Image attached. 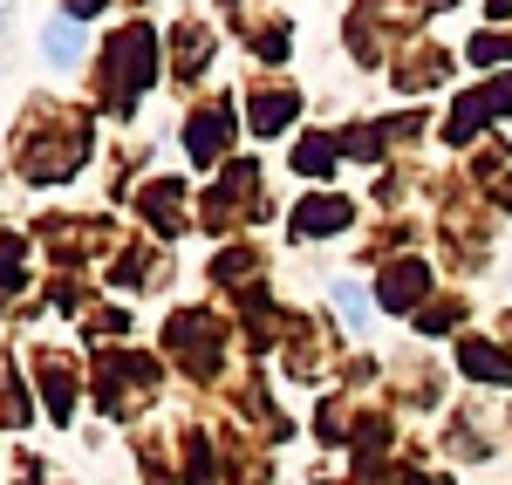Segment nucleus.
I'll return each instance as SVG.
<instances>
[{"label":"nucleus","instance_id":"obj_1","mask_svg":"<svg viewBox=\"0 0 512 485\" xmlns=\"http://www.w3.org/2000/svg\"><path fill=\"white\" fill-rule=\"evenodd\" d=\"M48 55H55V62H76V28H69V21L48 28Z\"/></svg>","mask_w":512,"mask_h":485},{"label":"nucleus","instance_id":"obj_2","mask_svg":"<svg viewBox=\"0 0 512 485\" xmlns=\"http://www.w3.org/2000/svg\"><path fill=\"white\" fill-rule=\"evenodd\" d=\"M342 308H349L355 322H369V294H355V287H342Z\"/></svg>","mask_w":512,"mask_h":485},{"label":"nucleus","instance_id":"obj_3","mask_svg":"<svg viewBox=\"0 0 512 485\" xmlns=\"http://www.w3.org/2000/svg\"><path fill=\"white\" fill-rule=\"evenodd\" d=\"M76 7H103V0H76Z\"/></svg>","mask_w":512,"mask_h":485}]
</instances>
